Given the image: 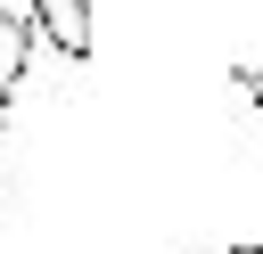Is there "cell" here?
Wrapping results in <instances>:
<instances>
[{
  "instance_id": "obj_1",
  "label": "cell",
  "mask_w": 263,
  "mask_h": 254,
  "mask_svg": "<svg viewBox=\"0 0 263 254\" xmlns=\"http://www.w3.org/2000/svg\"><path fill=\"white\" fill-rule=\"evenodd\" d=\"M33 33H41V49H58L66 66H82V57L99 49L90 0H33Z\"/></svg>"
},
{
  "instance_id": "obj_2",
  "label": "cell",
  "mask_w": 263,
  "mask_h": 254,
  "mask_svg": "<svg viewBox=\"0 0 263 254\" xmlns=\"http://www.w3.org/2000/svg\"><path fill=\"white\" fill-rule=\"evenodd\" d=\"M33 16H16L8 0H0V147H8V107H16V90H25V66H33Z\"/></svg>"
},
{
  "instance_id": "obj_3",
  "label": "cell",
  "mask_w": 263,
  "mask_h": 254,
  "mask_svg": "<svg viewBox=\"0 0 263 254\" xmlns=\"http://www.w3.org/2000/svg\"><path fill=\"white\" fill-rule=\"evenodd\" d=\"M238 90L255 98V115H263V66H238Z\"/></svg>"
},
{
  "instance_id": "obj_4",
  "label": "cell",
  "mask_w": 263,
  "mask_h": 254,
  "mask_svg": "<svg viewBox=\"0 0 263 254\" xmlns=\"http://www.w3.org/2000/svg\"><path fill=\"white\" fill-rule=\"evenodd\" d=\"M222 254H263V246H222Z\"/></svg>"
}]
</instances>
